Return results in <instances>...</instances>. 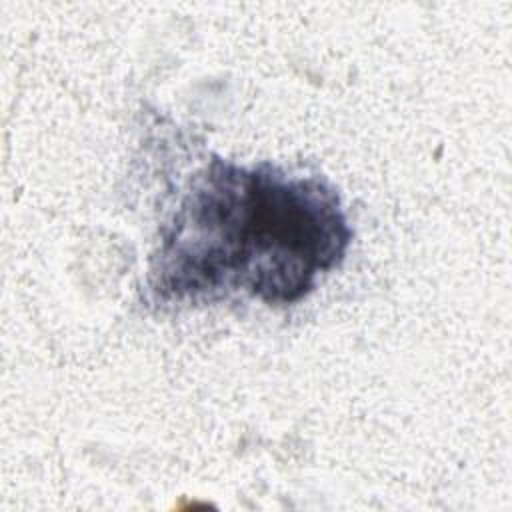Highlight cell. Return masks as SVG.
<instances>
[{
	"mask_svg": "<svg viewBox=\"0 0 512 512\" xmlns=\"http://www.w3.org/2000/svg\"><path fill=\"white\" fill-rule=\"evenodd\" d=\"M350 244L336 192L260 164L212 160L192 184L150 270L162 300H212L248 290L270 304L306 296Z\"/></svg>",
	"mask_w": 512,
	"mask_h": 512,
	"instance_id": "1",
	"label": "cell"
}]
</instances>
